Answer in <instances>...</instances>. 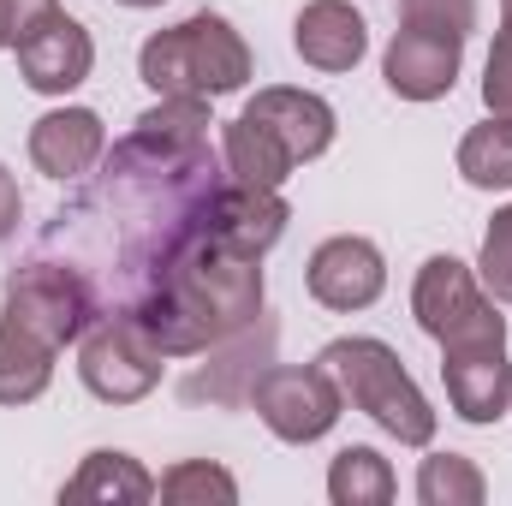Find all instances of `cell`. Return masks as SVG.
Segmentation results:
<instances>
[{
    "instance_id": "603a6c76",
    "label": "cell",
    "mask_w": 512,
    "mask_h": 506,
    "mask_svg": "<svg viewBox=\"0 0 512 506\" xmlns=\"http://www.w3.org/2000/svg\"><path fill=\"white\" fill-rule=\"evenodd\" d=\"M155 495L167 506H233L239 501V483L221 471V465H209V459H185V465H173L161 483H155Z\"/></svg>"
},
{
    "instance_id": "44dd1931",
    "label": "cell",
    "mask_w": 512,
    "mask_h": 506,
    "mask_svg": "<svg viewBox=\"0 0 512 506\" xmlns=\"http://www.w3.org/2000/svg\"><path fill=\"white\" fill-rule=\"evenodd\" d=\"M328 501L334 506H387L393 501V471L376 447H346L328 465Z\"/></svg>"
},
{
    "instance_id": "8992f818",
    "label": "cell",
    "mask_w": 512,
    "mask_h": 506,
    "mask_svg": "<svg viewBox=\"0 0 512 506\" xmlns=\"http://www.w3.org/2000/svg\"><path fill=\"white\" fill-rule=\"evenodd\" d=\"M411 316L429 340H483V334H507V322L495 316V304L483 298L477 274L459 262V256H429L417 268V286H411Z\"/></svg>"
},
{
    "instance_id": "ac0fdd59",
    "label": "cell",
    "mask_w": 512,
    "mask_h": 506,
    "mask_svg": "<svg viewBox=\"0 0 512 506\" xmlns=\"http://www.w3.org/2000/svg\"><path fill=\"white\" fill-rule=\"evenodd\" d=\"M221 155H227V179H239V185H268V191H280L286 179H292V155H286V143L274 137L268 126H256L251 114H239L227 137H221Z\"/></svg>"
},
{
    "instance_id": "3957f363",
    "label": "cell",
    "mask_w": 512,
    "mask_h": 506,
    "mask_svg": "<svg viewBox=\"0 0 512 506\" xmlns=\"http://www.w3.org/2000/svg\"><path fill=\"white\" fill-rule=\"evenodd\" d=\"M316 364L334 376L340 399H352V411L382 423L393 441H405V447H429L435 441V411L417 393V381L405 376V364H399V352L387 340H364V334L334 340V346H322Z\"/></svg>"
},
{
    "instance_id": "5bb4252c",
    "label": "cell",
    "mask_w": 512,
    "mask_h": 506,
    "mask_svg": "<svg viewBox=\"0 0 512 506\" xmlns=\"http://www.w3.org/2000/svg\"><path fill=\"white\" fill-rule=\"evenodd\" d=\"M245 114H251L256 126L274 131L292 161H316L334 143V108L322 96H310V90H286V84L256 90L251 102H245Z\"/></svg>"
},
{
    "instance_id": "f1b7e54d",
    "label": "cell",
    "mask_w": 512,
    "mask_h": 506,
    "mask_svg": "<svg viewBox=\"0 0 512 506\" xmlns=\"http://www.w3.org/2000/svg\"><path fill=\"white\" fill-rule=\"evenodd\" d=\"M120 6H161V0H120Z\"/></svg>"
},
{
    "instance_id": "ffe728a7",
    "label": "cell",
    "mask_w": 512,
    "mask_h": 506,
    "mask_svg": "<svg viewBox=\"0 0 512 506\" xmlns=\"http://www.w3.org/2000/svg\"><path fill=\"white\" fill-rule=\"evenodd\" d=\"M459 173L477 191H512V120L489 114L483 126L465 131L459 143Z\"/></svg>"
},
{
    "instance_id": "cb8c5ba5",
    "label": "cell",
    "mask_w": 512,
    "mask_h": 506,
    "mask_svg": "<svg viewBox=\"0 0 512 506\" xmlns=\"http://www.w3.org/2000/svg\"><path fill=\"white\" fill-rule=\"evenodd\" d=\"M399 24L471 36V30H477V0H399Z\"/></svg>"
},
{
    "instance_id": "5b68a950",
    "label": "cell",
    "mask_w": 512,
    "mask_h": 506,
    "mask_svg": "<svg viewBox=\"0 0 512 506\" xmlns=\"http://www.w3.org/2000/svg\"><path fill=\"white\" fill-rule=\"evenodd\" d=\"M78 376L102 405H137L161 387V352L131 316H96L78 346Z\"/></svg>"
},
{
    "instance_id": "ba28073f",
    "label": "cell",
    "mask_w": 512,
    "mask_h": 506,
    "mask_svg": "<svg viewBox=\"0 0 512 506\" xmlns=\"http://www.w3.org/2000/svg\"><path fill=\"white\" fill-rule=\"evenodd\" d=\"M441 376L447 399L465 423H501L512 411V364H507V334L483 340H447L441 346Z\"/></svg>"
},
{
    "instance_id": "8fae6325",
    "label": "cell",
    "mask_w": 512,
    "mask_h": 506,
    "mask_svg": "<svg viewBox=\"0 0 512 506\" xmlns=\"http://www.w3.org/2000/svg\"><path fill=\"white\" fill-rule=\"evenodd\" d=\"M286 221H292V209H286V197H280V191L227 179V185H221V197H215V215H209V239H215L221 251L262 262V256L280 245Z\"/></svg>"
},
{
    "instance_id": "30bf717a",
    "label": "cell",
    "mask_w": 512,
    "mask_h": 506,
    "mask_svg": "<svg viewBox=\"0 0 512 506\" xmlns=\"http://www.w3.org/2000/svg\"><path fill=\"white\" fill-rule=\"evenodd\" d=\"M12 54H18V78H24L36 96H66V90H78V84L90 78V66H96L90 30H84L78 18H66V12H54L42 30H30Z\"/></svg>"
},
{
    "instance_id": "2e32d148",
    "label": "cell",
    "mask_w": 512,
    "mask_h": 506,
    "mask_svg": "<svg viewBox=\"0 0 512 506\" xmlns=\"http://www.w3.org/2000/svg\"><path fill=\"white\" fill-rule=\"evenodd\" d=\"M268 346H274V328L262 322V328H239L233 340H227V352L209 364V370H197V376L185 381V399H215V405H251V387L256 376L268 370Z\"/></svg>"
},
{
    "instance_id": "484cf974",
    "label": "cell",
    "mask_w": 512,
    "mask_h": 506,
    "mask_svg": "<svg viewBox=\"0 0 512 506\" xmlns=\"http://www.w3.org/2000/svg\"><path fill=\"white\" fill-rule=\"evenodd\" d=\"M483 108L512 120V18L495 30V48H489V66H483Z\"/></svg>"
},
{
    "instance_id": "4fadbf2b",
    "label": "cell",
    "mask_w": 512,
    "mask_h": 506,
    "mask_svg": "<svg viewBox=\"0 0 512 506\" xmlns=\"http://www.w3.org/2000/svg\"><path fill=\"white\" fill-rule=\"evenodd\" d=\"M102 155H108V131H102V114H90V108H54V114H42L30 126V161H36V173H48L60 185L84 179Z\"/></svg>"
},
{
    "instance_id": "7c38bea8",
    "label": "cell",
    "mask_w": 512,
    "mask_h": 506,
    "mask_svg": "<svg viewBox=\"0 0 512 506\" xmlns=\"http://www.w3.org/2000/svg\"><path fill=\"white\" fill-rule=\"evenodd\" d=\"M387 286V262L370 239L340 233L328 245H316L310 256V298L328 310H370Z\"/></svg>"
},
{
    "instance_id": "e0dca14e",
    "label": "cell",
    "mask_w": 512,
    "mask_h": 506,
    "mask_svg": "<svg viewBox=\"0 0 512 506\" xmlns=\"http://www.w3.org/2000/svg\"><path fill=\"white\" fill-rule=\"evenodd\" d=\"M60 501L66 506H143L155 501V477L131 459V453H90L84 465H78V477L60 489Z\"/></svg>"
},
{
    "instance_id": "d4e9b609",
    "label": "cell",
    "mask_w": 512,
    "mask_h": 506,
    "mask_svg": "<svg viewBox=\"0 0 512 506\" xmlns=\"http://www.w3.org/2000/svg\"><path fill=\"white\" fill-rule=\"evenodd\" d=\"M483 286L501 298V304H512V203L489 221V233H483Z\"/></svg>"
},
{
    "instance_id": "f546056e",
    "label": "cell",
    "mask_w": 512,
    "mask_h": 506,
    "mask_svg": "<svg viewBox=\"0 0 512 506\" xmlns=\"http://www.w3.org/2000/svg\"><path fill=\"white\" fill-rule=\"evenodd\" d=\"M501 12H507V18H512V0H501Z\"/></svg>"
},
{
    "instance_id": "d6986e66",
    "label": "cell",
    "mask_w": 512,
    "mask_h": 506,
    "mask_svg": "<svg viewBox=\"0 0 512 506\" xmlns=\"http://www.w3.org/2000/svg\"><path fill=\"white\" fill-rule=\"evenodd\" d=\"M54 381V346L0 322V405H30Z\"/></svg>"
},
{
    "instance_id": "6da1fadb",
    "label": "cell",
    "mask_w": 512,
    "mask_h": 506,
    "mask_svg": "<svg viewBox=\"0 0 512 506\" xmlns=\"http://www.w3.org/2000/svg\"><path fill=\"white\" fill-rule=\"evenodd\" d=\"M262 316V268L251 256L221 251L215 239L197 245L137 310L131 322L161 358H191L209 346H227L239 328Z\"/></svg>"
},
{
    "instance_id": "9c48e42d",
    "label": "cell",
    "mask_w": 512,
    "mask_h": 506,
    "mask_svg": "<svg viewBox=\"0 0 512 506\" xmlns=\"http://www.w3.org/2000/svg\"><path fill=\"white\" fill-rule=\"evenodd\" d=\"M459 60H465V36L405 24V30L387 42L382 78L399 102H441V96H453V84H459Z\"/></svg>"
},
{
    "instance_id": "9a60e30c",
    "label": "cell",
    "mask_w": 512,
    "mask_h": 506,
    "mask_svg": "<svg viewBox=\"0 0 512 506\" xmlns=\"http://www.w3.org/2000/svg\"><path fill=\"white\" fill-rule=\"evenodd\" d=\"M292 42L316 72H352L370 48V24L346 0H310L292 24Z\"/></svg>"
},
{
    "instance_id": "7a4b0ae2",
    "label": "cell",
    "mask_w": 512,
    "mask_h": 506,
    "mask_svg": "<svg viewBox=\"0 0 512 506\" xmlns=\"http://www.w3.org/2000/svg\"><path fill=\"white\" fill-rule=\"evenodd\" d=\"M137 78L155 90V96H197V102H215V96H233L245 90L251 78V48L245 36L221 18V12H197L173 30H155L137 54Z\"/></svg>"
},
{
    "instance_id": "83f0119b",
    "label": "cell",
    "mask_w": 512,
    "mask_h": 506,
    "mask_svg": "<svg viewBox=\"0 0 512 506\" xmlns=\"http://www.w3.org/2000/svg\"><path fill=\"white\" fill-rule=\"evenodd\" d=\"M18 221H24V197H18V179L0 167V245L18 233Z\"/></svg>"
},
{
    "instance_id": "52a82bcc",
    "label": "cell",
    "mask_w": 512,
    "mask_h": 506,
    "mask_svg": "<svg viewBox=\"0 0 512 506\" xmlns=\"http://www.w3.org/2000/svg\"><path fill=\"white\" fill-rule=\"evenodd\" d=\"M256 417L268 423V435L304 447V441H322L334 423H340V387L334 376L316 364V370H298V364H268L251 387Z\"/></svg>"
},
{
    "instance_id": "4316f807",
    "label": "cell",
    "mask_w": 512,
    "mask_h": 506,
    "mask_svg": "<svg viewBox=\"0 0 512 506\" xmlns=\"http://www.w3.org/2000/svg\"><path fill=\"white\" fill-rule=\"evenodd\" d=\"M60 12V0H0V48H18L30 30H42Z\"/></svg>"
},
{
    "instance_id": "277c9868",
    "label": "cell",
    "mask_w": 512,
    "mask_h": 506,
    "mask_svg": "<svg viewBox=\"0 0 512 506\" xmlns=\"http://www.w3.org/2000/svg\"><path fill=\"white\" fill-rule=\"evenodd\" d=\"M0 322L6 328H24V334H36L42 346L60 352L72 340H84V328L96 322V304H90V286L78 280V268L48 262V256H30L24 268L6 274Z\"/></svg>"
},
{
    "instance_id": "7402d4cb",
    "label": "cell",
    "mask_w": 512,
    "mask_h": 506,
    "mask_svg": "<svg viewBox=\"0 0 512 506\" xmlns=\"http://www.w3.org/2000/svg\"><path fill=\"white\" fill-rule=\"evenodd\" d=\"M489 483L465 453H429L417 471V501L423 506H483Z\"/></svg>"
}]
</instances>
